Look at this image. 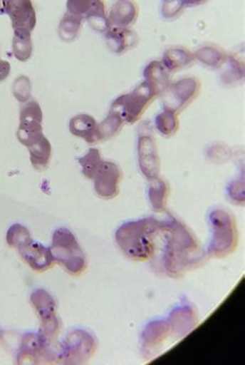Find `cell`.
<instances>
[{"mask_svg":"<svg viewBox=\"0 0 245 365\" xmlns=\"http://www.w3.org/2000/svg\"><path fill=\"white\" fill-rule=\"evenodd\" d=\"M208 255L195 234L176 217L167 215L156 240L152 259L170 276H178L190 268L202 265Z\"/></svg>","mask_w":245,"mask_h":365,"instance_id":"1","label":"cell"},{"mask_svg":"<svg viewBox=\"0 0 245 365\" xmlns=\"http://www.w3.org/2000/svg\"><path fill=\"white\" fill-rule=\"evenodd\" d=\"M162 227V219L146 217L127 221L118 227L115 242L124 255L132 261L152 259L156 249V240Z\"/></svg>","mask_w":245,"mask_h":365,"instance_id":"2","label":"cell"},{"mask_svg":"<svg viewBox=\"0 0 245 365\" xmlns=\"http://www.w3.org/2000/svg\"><path fill=\"white\" fill-rule=\"evenodd\" d=\"M210 236L208 244V257L223 259L237 249L239 232L235 217L226 208H212L208 214Z\"/></svg>","mask_w":245,"mask_h":365,"instance_id":"3","label":"cell"},{"mask_svg":"<svg viewBox=\"0 0 245 365\" xmlns=\"http://www.w3.org/2000/svg\"><path fill=\"white\" fill-rule=\"evenodd\" d=\"M51 250L55 262L70 274L78 276L87 267V257L83 248L73 232L66 227H59L53 232Z\"/></svg>","mask_w":245,"mask_h":365,"instance_id":"4","label":"cell"},{"mask_svg":"<svg viewBox=\"0 0 245 365\" xmlns=\"http://www.w3.org/2000/svg\"><path fill=\"white\" fill-rule=\"evenodd\" d=\"M158 96V91L144 81L130 93L123 94L115 98L111 104L110 110L119 113L125 123L135 124Z\"/></svg>","mask_w":245,"mask_h":365,"instance_id":"5","label":"cell"},{"mask_svg":"<svg viewBox=\"0 0 245 365\" xmlns=\"http://www.w3.org/2000/svg\"><path fill=\"white\" fill-rule=\"evenodd\" d=\"M201 81L195 77H184L161 93L163 109L179 113L186 109L201 93Z\"/></svg>","mask_w":245,"mask_h":365,"instance_id":"6","label":"cell"},{"mask_svg":"<svg viewBox=\"0 0 245 365\" xmlns=\"http://www.w3.org/2000/svg\"><path fill=\"white\" fill-rule=\"evenodd\" d=\"M137 162L142 175L148 180L156 179L160 175V158L156 139L150 124L143 122L137 132Z\"/></svg>","mask_w":245,"mask_h":365,"instance_id":"7","label":"cell"},{"mask_svg":"<svg viewBox=\"0 0 245 365\" xmlns=\"http://www.w3.org/2000/svg\"><path fill=\"white\" fill-rule=\"evenodd\" d=\"M68 14L87 21L95 31L106 32L111 27L104 0H66Z\"/></svg>","mask_w":245,"mask_h":365,"instance_id":"8","label":"cell"},{"mask_svg":"<svg viewBox=\"0 0 245 365\" xmlns=\"http://www.w3.org/2000/svg\"><path fill=\"white\" fill-rule=\"evenodd\" d=\"M43 111L36 101H30L21 107L17 139L30 148L43 136Z\"/></svg>","mask_w":245,"mask_h":365,"instance_id":"9","label":"cell"},{"mask_svg":"<svg viewBox=\"0 0 245 365\" xmlns=\"http://www.w3.org/2000/svg\"><path fill=\"white\" fill-rule=\"evenodd\" d=\"M93 181L94 190L98 197L104 200L115 199L119 195L122 181L121 168L115 163L104 160Z\"/></svg>","mask_w":245,"mask_h":365,"instance_id":"10","label":"cell"},{"mask_svg":"<svg viewBox=\"0 0 245 365\" xmlns=\"http://www.w3.org/2000/svg\"><path fill=\"white\" fill-rule=\"evenodd\" d=\"M4 9L13 30L33 31L36 25V12L32 0H4Z\"/></svg>","mask_w":245,"mask_h":365,"instance_id":"11","label":"cell"},{"mask_svg":"<svg viewBox=\"0 0 245 365\" xmlns=\"http://www.w3.org/2000/svg\"><path fill=\"white\" fill-rule=\"evenodd\" d=\"M17 251L23 261L36 272H45L55 264L51 248H47L34 240L19 247Z\"/></svg>","mask_w":245,"mask_h":365,"instance_id":"12","label":"cell"},{"mask_svg":"<svg viewBox=\"0 0 245 365\" xmlns=\"http://www.w3.org/2000/svg\"><path fill=\"white\" fill-rule=\"evenodd\" d=\"M105 34L107 47L115 55H123L131 51L139 43L137 32L130 28L110 27Z\"/></svg>","mask_w":245,"mask_h":365,"instance_id":"13","label":"cell"},{"mask_svg":"<svg viewBox=\"0 0 245 365\" xmlns=\"http://www.w3.org/2000/svg\"><path fill=\"white\" fill-rule=\"evenodd\" d=\"M139 17V6L135 0H115L108 12L111 27L130 28Z\"/></svg>","mask_w":245,"mask_h":365,"instance_id":"14","label":"cell"},{"mask_svg":"<svg viewBox=\"0 0 245 365\" xmlns=\"http://www.w3.org/2000/svg\"><path fill=\"white\" fill-rule=\"evenodd\" d=\"M68 128L74 136L83 139L88 143H96L100 141L98 121L90 115L83 113V115H75L71 119Z\"/></svg>","mask_w":245,"mask_h":365,"instance_id":"15","label":"cell"},{"mask_svg":"<svg viewBox=\"0 0 245 365\" xmlns=\"http://www.w3.org/2000/svg\"><path fill=\"white\" fill-rule=\"evenodd\" d=\"M195 58L192 51L184 46H173L163 53L162 63L171 73L190 68L194 63Z\"/></svg>","mask_w":245,"mask_h":365,"instance_id":"16","label":"cell"},{"mask_svg":"<svg viewBox=\"0 0 245 365\" xmlns=\"http://www.w3.org/2000/svg\"><path fill=\"white\" fill-rule=\"evenodd\" d=\"M193 55L199 63L212 70L221 68L229 56L222 47L214 43H206L202 45L193 53Z\"/></svg>","mask_w":245,"mask_h":365,"instance_id":"17","label":"cell"},{"mask_svg":"<svg viewBox=\"0 0 245 365\" xmlns=\"http://www.w3.org/2000/svg\"><path fill=\"white\" fill-rule=\"evenodd\" d=\"M172 73L159 60L150 61L144 68L143 76L146 83L155 88L161 96L171 83Z\"/></svg>","mask_w":245,"mask_h":365,"instance_id":"18","label":"cell"},{"mask_svg":"<svg viewBox=\"0 0 245 365\" xmlns=\"http://www.w3.org/2000/svg\"><path fill=\"white\" fill-rule=\"evenodd\" d=\"M220 81L224 87H235L244 79V64L236 56H227L224 64L221 66Z\"/></svg>","mask_w":245,"mask_h":365,"instance_id":"19","label":"cell"},{"mask_svg":"<svg viewBox=\"0 0 245 365\" xmlns=\"http://www.w3.org/2000/svg\"><path fill=\"white\" fill-rule=\"evenodd\" d=\"M170 185L160 178L150 181L148 185V200H150L152 210L157 214L165 212L167 210V200L170 197Z\"/></svg>","mask_w":245,"mask_h":365,"instance_id":"20","label":"cell"},{"mask_svg":"<svg viewBox=\"0 0 245 365\" xmlns=\"http://www.w3.org/2000/svg\"><path fill=\"white\" fill-rule=\"evenodd\" d=\"M32 166L36 170H45L51 160V145L48 139L43 135L31 147L28 148Z\"/></svg>","mask_w":245,"mask_h":365,"instance_id":"21","label":"cell"},{"mask_svg":"<svg viewBox=\"0 0 245 365\" xmlns=\"http://www.w3.org/2000/svg\"><path fill=\"white\" fill-rule=\"evenodd\" d=\"M12 53L13 56L21 62L28 61L31 58L32 53H33L31 32L24 31V30H14Z\"/></svg>","mask_w":245,"mask_h":365,"instance_id":"22","label":"cell"},{"mask_svg":"<svg viewBox=\"0 0 245 365\" xmlns=\"http://www.w3.org/2000/svg\"><path fill=\"white\" fill-rule=\"evenodd\" d=\"M155 128L157 132L165 138L174 136L179 128V120L177 113L163 109L155 119Z\"/></svg>","mask_w":245,"mask_h":365,"instance_id":"23","label":"cell"},{"mask_svg":"<svg viewBox=\"0 0 245 365\" xmlns=\"http://www.w3.org/2000/svg\"><path fill=\"white\" fill-rule=\"evenodd\" d=\"M81 27H83V21L66 12L60 21L59 28H58L60 38L66 43L74 42L80 34Z\"/></svg>","mask_w":245,"mask_h":365,"instance_id":"24","label":"cell"},{"mask_svg":"<svg viewBox=\"0 0 245 365\" xmlns=\"http://www.w3.org/2000/svg\"><path fill=\"white\" fill-rule=\"evenodd\" d=\"M125 121L121 115L117 111L110 110L106 119L98 124V133H100V141L108 140L113 137L117 136L121 132Z\"/></svg>","mask_w":245,"mask_h":365,"instance_id":"25","label":"cell"},{"mask_svg":"<svg viewBox=\"0 0 245 365\" xmlns=\"http://www.w3.org/2000/svg\"><path fill=\"white\" fill-rule=\"evenodd\" d=\"M78 162L83 169V175L87 179L93 180L104 160H103L100 150L90 149L85 156L78 158Z\"/></svg>","mask_w":245,"mask_h":365,"instance_id":"26","label":"cell"},{"mask_svg":"<svg viewBox=\"0 0 245 365\" xmlns=\"http://www.w3.org/2000/svg\"><path fill=\"white\" fill-rule=\"evenodd\" d=\"M6 240L9 247L17 249L19 247L31 242L32 238L29 230L25 225L15 223V225L9 227L8 232H6Z\"/></svg>","mask_w":245,"mask_h":365,"instance_id":"27","label":"cell"},{"mask_svg":"<svg viewBox=\"0 0 245 365\" xmlns=\"http://www.w3.org/2000/svg\"><path fill=\"white\" fill-rule=\"evenodd\" d=\"M13 96L19 103H27L31 98V83L26 76L15 79L12 87Z\"/></svg>","mask_w":245,"mask_h":365,"instance_id":"28","label":"cell"},{"mask_svg":"<svg viewBox=\"0 0 245 365\" xmlns=\"http://www.w3.org/2000/svg\"><path fill=\"white\" fill-rule=\"evenodd\" d=\"M184 6L182 0H165L161 9V14L165 19L167 21H174V19L180 17L184 12Z\"/></svg>","mask_w":245,"mask_h":365,"instance_id":"29","label":"cell"},{"mask_svg":"<svg viewBox=\"0 0 245 365\" xmlns=\"http://www.w3.org/2000/svg\"><path fill=\"white\" fill-rule=\"evenodd\" d=\"M227 197L229 201L235 204H242L244 202V178L242 175L241 179L235 180L229 182L227 187Z\"/></svg>","mask_w":245,"mask_h":365,"instance_id":"30","label":"cell"},{"mask_svg":"<svg viewBox=\"0 0 245 365\" xmlns=\"http://www.w3.org/2000/svg\"><path fill=\"white\" fill-rule=\"evenodd\" d=\"M208 158L214 163H225L229 158V151L222 145H214L208 150Z\"/></svg>","mask_w":245,"mask_h":365,"instance_id":"31","label":"cell"},{"mask_svg":"<svg viewBox=\"0 0 245 365\" xmlns=\"http://www.w3.org/2000/svg\"><path fill=\"white\" fill-rule=\"evenodd\" d=\"M11 73L10 62L0 59V81H6Z\"/></svg>","mask_w":245,"mask_h":365,"instance_id":"32","label":"cell"},{"mask_svg":"<svg viewBox=\"0 0 245 365\" xmlns=\"http://www.w3.org/2000/svg\"><path fill=\"white\" fill-rule=\"evenodd\" d=\"M186 6H197L206 4L208 0H182Z\"/></svg>","mask_w":245,"mask_h":365,"instance_id":"33","label":"cell"},{"mask_svg":"<svg viewBox=\"0 0 245 365\" xmlns=\"http://www.w3.org/2000/svg\"><path fill=\"white\" fill-rule=\"evenodd\" d=\"M6 14V9H4V0H0V15Z\"/></svg>","mask_w":245,"mask_h":365,"instance_id":"34","label":"cell"},{"mask_svg":"<svg viewBox=\"0 0 245 365\" xmlns=\"http://www.w3.org/2000/svg\"><path fill=\"white\" fill-rule=\"evenodd\" d=\"M163 1H165V0H163Z\"/></svg>","mask_w":245,"mask_h":365,"instance_id":"35","label":"cell"}]
</instances>
